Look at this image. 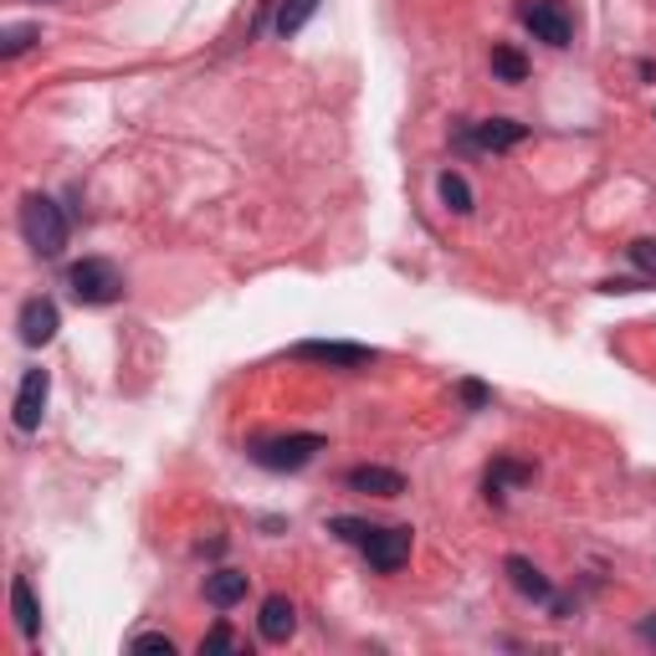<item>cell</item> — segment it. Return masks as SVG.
I'll return each instance as SVG.
<instances>
[{
    "label": "cell",
    "instance_id": "obj_6",
    "mask_svg": "<svg viewBox=\"0 0 656 656\" xmlns=\"http://www.w3.org/2000/svg\"><path fill=\"white\" fill-rule=\"evenodd\" d=\"M46 391H52V375H46V369H27V375H21V391H15V431H37V426H42Z\"/></svg>",
    "mask_w": 656,
    "mask_h": 656
},
{
    "label": "cell",
    "instance_id": "obj_22",
    "mask_svg": "<svg viewBox=\"0 0 656 656\" xmlns=\"http://www.w3.org/2000/svg\"><path fill=\"white\" fill-rule=\"evenodd\" d=\"M237 636H231V631H226V626H216V631H210V636H206V642H200V652H237Z\"/></svg>",
    "mask_w": 656,
    "mask_h": 656
},
{
    "label": "cell",
    "instance_id": "obj_5",
    "mask_svg": "<svg viewBox=\"0 0 656 656\" xmlns=\"http://www.w3.org/2000/svg\"><path fill=\"white\" fill-rule=\"evenodd\" d=\"M523 27L549 46H570V37H574L570 11H564L559 0H529V6H523Z\"/></svg>",
    "mask_w": 656,
    "mask_h": 656
},
{
    "label": "cell",
    "instance_id": "obj_7",
    "mask_svg": "<svg viewBox=\"0 0 656 656\" xmlns=\"http://www.w3.org/2000/svg\"><path fill=\"white\" fill-rule=\"evenodd\" d=\"M523 139H529V128L513 124V118H482V124L461 128V144H472V149H513Z\"/></svg>",
    "mask_w": 656,
    "mask_h": 656
},
{
    "label": "cell",
    "instance_id": "obj_18",
    "mask_svg": "<svg viewBox=\"0 0 656 656\" xmlns=\"http://www.w3.org/2000/svg\"><path fill=\"white\" fill-rule=\"evenodd\" d=\"M441 200H447V210H457V216H467L472 210V190H467V180L461 175H441Z\"/></svg>",
    "mask_w": 656,
    "mask_h": 656
},
{
    "label": "cell",
    "instance_id": "obj_11",
    "mask_svg": "<svg viewBox=\"0 0 656 656\" xmlns=\"http://www.w3.org/2000/svg\"><path fill=\"white\" fill-rule=\"evenodd\" d=\"M354 492H369V498H400L405 492V477L391 472V467H350L344 477Z\"/></svg>",
    "mask_w": 656,
    "mask_h": 656
},
{
    "label": "cell",
    "instance_id": "obj_23",
    "mask_svg": "<svg viewBox=\"0 0 656 656\" xmlns=\"http://www.w3.org/2000/svg\"><path fill=\"white\" fill-rule=\"evenodd\" d=\"M134 652H175V642L169 636H159V631H149V636H134Z\"/></svg>",
    "mask_w": 656,
    "mask_h": 656
},
{
    "label": "cell",
    "instance_id": "obj_14",
    "mask_svg": "<svg viewBox=\"0 0 656 656\" xmlns=\"http://www.w3.org/2000/svg\"><path fill=\"white\" fill-rule=\"evenodd\" d=\"M11 611H15V631H21V636H37V626H42V611H37V601H31V585L27 580H21V574H15L11 580Z\"/></svg>",
    "mask_w": 656,
    "mask_h": 656
},
{
    "label": "cell",
    "instance_id": "obj_19",
    "mask_svg": "<svg viewBox=\"0 0 656 656\" xmlns=\"http://www.w3.org/2000/svg\"><path fill=\"white\" fill-rule=\"evenodd\" d=\"M37 37H42V27H6L0 31V56H21Z\"/></svg>",
    "mask_w": 656,
    "mask_h": 656
},
{
    "label": "cell",
    "instance_id": "obj_12",
    "mask_svg": "<svg viewBox=\"0 0 656 656\" xmlns=\"http://www.w3.org/2000/svg\"><path fill=\"white\" fill-rule=\"evenodd\" d=\"M206 601L216 605V611H226V605L247 601V574H241V570H216V574H206Z\"/></svg>",
    "mask_w": 656,
    "mask_h": 656
},
{
    "label": "cell",
    "instance_id": "obj_9",
    "mask_svg": "<svg viewBox=\"0 0 656 656\" xmlns=\"http://www.w3.org/2000/svg\"><path fill=\"white\" fill-rule=\"evenodd\" d=\"M298 360H319V364H339V369H364V364H375V350H364V344H298Z\"/></svg>",
    "mask_w": 656,
    "mask_h": 656
},
{
    "label": "cell",
    "instance_id": "obj_8",
    "mask_svg": "<svg viewBox=\"0 0 656 656\" xmlns=\"http://www.w3.org/2000/svg\"><path fill=\"white\" fill-rule=\"evenodd\" d=\"M56 329H62V313H56L52 298H31V303L21 308V344L42 350V344L56 339Z\"/></svg>",
    "mask_w": 656,
    "mask_h": 656
},
{
    "label": "cell",
    "instance_id": "obj_10",
    "mask_svg": "<svg viewBox=\"0 0 656 656\" xmlns=\"http://www.w3.org/2000/svg\"><path fill=\"white\" fill-rule=\"evenodd\" d=\"M257 631H262V642L282 646L288 636L298 631V611L288 595H272V601H262V615H257Z\"/></svg>",
    "mask_w": 656,
    "mask_h": 656
},
{
    "label": "cell",
    "instance_id": "obj_1",
    "mask_svg": "<svg viewBox=\"0 0 656 656\" xmlns=\"http://www.w3.org/2000/svg\"><path fill=\"white\" fill-rule=\"evenodd\" d=\"M21 237H27L31 252L62 257V247H67V216H62V206L46 196H27V206H21Z\"/></svg>",
    "mask_w": 656,
    "mask_h": 656
},
{
    "label": "cell",
    "instance_id": "obj_13",
    "mask_svg": "<svg viewBox=\"0 0 656 656\" xmlns=\"http://www.w3.org/2000/svg\"><path fill=\"white\" fill-rule=\"evenodd\" d=\"M508 580H513L518 595H529V601H549V580L539 574V564H533V559H523V554L508 559Z\"/></svg>",
    "mask_w": 656,
    "mask_h": 656
},
{
    "label": "cell",
    "instance_id": "obj_20",
    "mask_svg": "<svg viewBox=\"0 0 656 656\" xmlns=\"http://www.w3.org/2000/svg\"><path fill=\"white\" fill-rule=\"evenodd\" d=\"M329 529H334L339 539H350V544H360V549H364V539L375 533V529H369V523H360V518H334Z\"/></svg>",
    "mask_w": 656,
    "mask_h": 656
},
{
    "label": "cell",
    "instance_id": "obj_17",
    "mask_svg": "<svg viewBox=\"0 0 656 656\" xmlns=\"http://www.w3.org/2000/svg\"><path fill=\"white\" fill-rule=\"evenodd\" d=\"M492 72H498L503 83H523V77H529V62H523L513 46H492Z\"/></svg>",
    "mask_w": 656,
    "mask_h": 656
},
{
    "label": "cell",
    "instance_id": "obj_2",
    "mask_svg": "<svg viewBox=\"0 0 656 656\" xmlns=\"http://www.w3.org/2000/svg\"><path fill=\"white\" fill-rule=\"evenodd\" d=\"M67 288H72V298H77V303L108 308V303H118V298H124V272H118L113 262H103V257H87V262H77L67 272Z\"/></svg>",
    "mask_w": 656,
    "mask_h": 656
},
{
    "label": "cell",
    "instance_id": "obj_3",
    "mask_svg": "<svg viewBox=\"0 0 656 656\" xmlns=\"http://www.w3.org/2000/svg\"><path fill=\"white\" fill-rule=\"evenodd\" d=\"M323 451V436H272V441H257L252 447V461L257 467H267V472H298V467H308V461Z\"/></svg>",
    "mask_w": 656,
    "mask_h": 656
},
{
    "label": "cell",
    "instance_id": "obj_15",
    "mask_svg": "<svg viewBox=\"0 0 656 656\" xmlns=\"http://www.w3.org/2000/svg\"><path fill=\"white\" fill-rule=\"evenodd\" d=\"M313 11H319V0H282V6H278V37H293V31H303Z\"/></svg>",
    "mask_w": 656,
    "mask_h": 656
},
{
    "label": "cell",
    "instance_id": "obj_24",
    "mask_svg": "<svg viewBox=\"0 0 656 656\" xmlns=\"http://www.w3.org/2000/svg\"><path fill=\"white\" fill-rule=\"evenodd\" d=\"M461 400H467V405H488V391H482L477 379H467V385H461Z\"/></svg>",
    "mask_w": 656,
    "mask_h": 656
},
{
    "label": "cell",
    "instance_id": "obj_16",
    "mask_svg": "<svg viewBox=\"0 0 656 656\" xmlns=\"http://www.w3.org/2000/svg\"><path fill=\"white\" fill-rule=\"evenodd\" d=\"M533 467H518V461H498L488 472V498H503V488H518V482H529Z\"/></svg>",
    "mask_w": 656,
    "mask_h": 656
},
{
    "label": "cell",
    "instance_id": "obj_25",
    "mask_svg": "<svg viewBox=\"0 0 656 656\" xmlns=\"http://www.w3.org/2000/svg\"><path fill=\"white\" fill-rule=\"evenodd\" d=\"M642 636H646V642H656V615H652V621H642Z\"/></svg>",
    "mask_w": 656,
    "mask_h": 656
},
{
    "label": "cell",
    "instance_id": "obj_4",
    "mask_svg": "<svg viewBox=\"0 0 656 656\" xmlns=\"http://www.w3.org/2000/svg\"><path fill=\"white\" fill-rule=\"evenodd\" d=\"M410 544H416V533L405 529H375L369 539H364V559H369V570H379V574H395L410 559Z\"/></svg>",
    "mask_w": 656,
    "mask_h": 656
},
{
    "label": "cell",
    "instance_id": "obj_21",
    "mask_svg": "<svg viewBox=\"0 0 656 656\" xmlns=\"http://www.w3.org/2000/svg\"><path fill=\"white\" fill-rule=\"evenodd\" d=\"M626 252H631V262L642 267L646 278H656V241H631Z\"/></svg>",
    "mask_w": 656,
    "mask_h": 656
}]
</instances>
